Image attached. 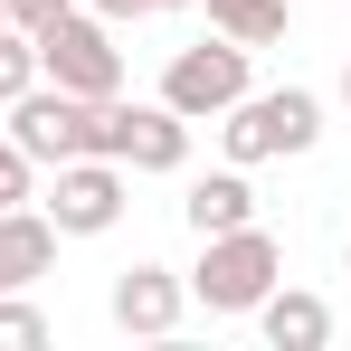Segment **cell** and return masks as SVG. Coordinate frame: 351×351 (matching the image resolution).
<instances>
[{
  "mask_svg": "<svg viewBox=\"0 0 351 351\" xmlns=\"http://www.w3.org/2000/svg\"><path fill=\"white\" fill-rule=\"evenodd\" d=\"M162 10H190V0H162Z\"/></svg>",
  "mask_w": 351,
  "mask_h": 351,
  "instance_id": "d6986e66",
  "label": "cell"
},
{
  "mask_svg": "<svg viewBox=\"0 0 351 351\" xmlns=\"http://www.w3.org/2000/svg\"><path fill=\"white\" fill-rule=\"evenodd\" d=\"M180 304H190V285H180L171 266H123L114 294H105V313H114V332H133V342H162V332H180Z\"/></svg>",
  "mask_w": 351,
  "mask_h": 351,
  "instance_id": "ba28073f",
  "label": "cell"
},
{
  "mask_svg": "<svg viewBox=\"0 0 351 351\" xmlns=\"http://www.w3.org/2000/svg\"><path fill=\"white\" fill-rule=\"evenodd\" d=\"M19 199H38V162L0 133V209H19Z\"/></svg>",
  "mask_w": 351,
  "mask_h": 351,
  "instance_id": "9a60e30c",
  "label": "cell"
},
{
  "mask_svg": "<svg viewBox=\"0 0 351 351\" xmlns=\"http://www.w3.org/2000/svg\"><path fill=\"white\" fill-rule=\"evenodd\" d=\"M58 266V219L38 209V199H19V209H0V294L38 285Z\"/></svg>",
  "mask_w": 351,
  "mask_h": 351,
  "instance_id": "9c48e42d",
  "label": "cell"
},
{
  "mask_svg": "<svg viewBox=\"0 0 351 351\" xmlns=\"http://www.w3.org/2000/svg\"><path fill=\"white\" fill-rule=\"evenodd\" d=\"M38 38V76L66 86V95H86V105H105L123 95V48H114V19H95V10H58L48 29H29Z\"/></svg>",
  "mask_w": 351,
  "mask_h": 351,
  "instance_id": "3957f363",
  "label": "cell"
},
{
  "mask_svg": "<svg viewBox=\"0 0 351 351\" xmlns=\"http://www.w3.org/2000/svg\"><path fill=\"white\" fill-rule=\"evenodd\" d=\"M256 323H266L276 351H323V342H332V304L304 294V285H276L266 304H256Z\"/></svg>",
  "mask_w": 351,
  "mask_h": 351,
  "instance_id": "30bf717a",
  "label": "cell"
},
{
  "mask_svg": "<svg viewBox=\"0 0 351 351\" xmlns=\"http://www.w3.org/2000/svg\"><path fill=\"white\" fill-rule=\"evenodd\" d=\"M180 285H190V304H209V313H256L266 294L285 285V247L256 228V219L247 228H219V237H199V266Z\"/></svg>",
  "mask_w": 351,
  "mask_h": 351,
  "instance_id": "6da1fadb",
  "label": "cell"
},
{
  "mask_svg": "<svg viewBox=\"0 0 351 351\" xmlns=\"http://www.w3.org/2000/svg\"><path fill=\"white\" fill-rule=\"evenodd\" d=\"M86 10H95V19H114V29H123V19H152L162 0H86Z\"/></svg>",
  "mask_w": 351,
  "mask_h": 351,
  "instance_id": "e0dca14e",
  "label": "cell"
},
{
  "mask_svg": "<svg viewBox=\"0 0 351 351\" xmlns=\"http://www.w3.org/2000/svg\"><path fill=\"white\" fill-rule=\"evenodd\" d=\"M180 219H190V237H219V228H247L256 219V190H247V171H209V180H190V199H180Z\"/></svg>",
  "mask_w": 351,
  "mask_h": 351,
  "instance_id": "8fae6325",
  "label": "cell"
},
{
  "mask_svg": "<svg viewBox=\"0 0 351 351\" xmlns=\"http://www.w3.org/2000/svg\"><path fill=\"white\" fill-rule=\"evenodd\" d=\"M38 209L58 219V237H105V228L123 219V162H105V152L58 162V180L38 190Z\"/></svg>",
  "mask_w": 351,
  "mask_h": 351,
  "instance_id": "52a82bcc",
  "label": "cell"
},
{
  "mask_svg": "<svg viewBox=\"0 0 351 351\" xmlns=\"http://www.w3.org/2000/svg\"><path fill=\"white\" fill-rule=\"evenodd\" d=\"M342 105H351V66H342Z\"/></svg>",
  "mask_w": 351,
  "mask_h": 351,
  "instance_id": "ac0fdd59",
  "label": "cell"
},
{
  "mask_svg": "<svg viewBox=\"0 0 351 351\" xmlns=\"http://www.w3.org/2000/svg\"><path fill=\"white\" fill-rule=\"evenodd\" d=\"M219 143H228L237 171H256V162H294V152H313L323 143V95H304V86H247L228 114H219Z\"/></svg>",
  "mask_w": 351,
  "mask_h": 351,
  "instance_id": "7a4b0ae2",
  "label": "cell"
},
{
  "mask_svg": "<svg viewBox=\"0 0 351 351\" xmlns=\"http://www.w3.org/2000/svg\"><path fill=\"white\" fill-rule=\"evenodd\" d=\"M29 86H38V38L29 29H0V105L29 95Z\"/></svg>",
  "mask_w": 351,
  "mask_h": 351,
  "instance_id": "4fadbf2b",
  "label": "cell"
},
{
  "mask_svg": "<svg viewBox=\"0 0 351 351\" xmlns=\"http://www.w3.org/2000/svg\"><path fill=\"white\" fill-rule=\"evenodd\" d=\"M199 10H209V29H219V38H237V48L285 38V19H294V0H199Z\"/></svg>",
  "mask_w": 351,
  "mask_h": 351,
  "instance_id": "7c38bea8",
  "label": "cell"
},
{
  "mask_svg": "<svg viewBox=\"0 0 351 351\" xmlns=\"http://www.w3.org/2000/svg\"><path fill=\"white\" fill-rule=\"evenodd\" d=\"M38 342H48V313L29 304V285L0 294V351H38Z\"/></svg>",
  "mask_w": 351,
  "mask_h": 351,
  "instance_id": "5bb4252c",
  "label": "cell"
},
{
  "mask_svg": "<svg viewBox=\"0 0 351 351\" xmlns=\"http://www.w3.org/2000/svg\"><path fill=\"white\" fill-rule=\"evenodd\" d=\"M0 10H10V29H48V19L76 10V0H0Z\"/></svg>",
  "mask_w": 351,
  "mask_h": 351,
  "instance_id": "2e32d148",
  "label": "cell"
},
{
  "mask_svg": "<svg viewBox=\"0 0 351 351\" xmlns=\"http://www.w3.org/2000/svg\"><path fill=\"white\" fill-rule=\"evenodd\" d=\"M0 29H10V10H0Z\"/></svg>",
  "mask_w": 351,
  "mask_h": 351,
  "instance_id": "ffe728a7",
  "label": "cell"
},
{
  "mask_svg": "<svg viewBox=\"0 0 351 351\" xmlns=\"http://www.w3.org/2000/svg\"><path fill=\"white\" fill-rule=\"evenodd\" d=\"M0 114H10L0 133H10L38 171H58V162H76V152H95V105H86V95H66V86H48V76H38L29 95H10Z\"/></svg>",
  "mask_w": 351,
  "mask_h": 351,
  "instance_id": "5b68a950",
  "label": "cell"
},
{
  "mask_svg": "<svg viewBox=\"0 0 351 351\" xmlns=\"http://www.w3.org/2000/svg\"><path fill=\"white\" fill-rule=\"evenodd\" d=\"M247 58H256V48H237V38H219V29H209L199 48H180V58L162 66V105H171V114H190V123H219L237 95H247Z\"/></svg>",
  "mask_w": 351,
  "mask_h": 351,
  "instance_id": "8992f818",
  "label": "cell"
},
{
  "mask_svg": "<svg viewBox=\"0 0 351 351\" xmlns=\"http://www.w3.org/2000/svg\"><path fill=\"white\" fill-rule=\"evenodd\" d=\"M95 152L123 162V171H180V162H190V114H171L162 95H152V105L105 95V105H95Z\"/></svg>",
  "mask_w": 351,
  "mask_h": 351,
  "instance_id": "277c9868",
  "label": "cell"
}]
</instances>
